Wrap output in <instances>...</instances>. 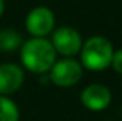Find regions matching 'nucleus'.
Here are the masks:
<instances>
[{
	"label": "nucleus",
	"mask_w": 122,
	"mask_h": 121,
	"mask_svg": "<svg viewBox=\"0 0 122 121\" xmlns=\"http://www.w3.org/2000/svg\"><path fill=\"white\" fill-rule=\"evenodd\" d=\"M50 41L54 46L57 54H61L62 57H75L77 54H80L84 43L80 31L70 26L56 29Z\"/></svg>",
	"instance_id": "20e7f679"
},
{
	"label": "nucleus",
	"mask_w": 122,
	"mask_h": 121,
	"mask_svg": "<svg viewBox=\"0 0 122 121\" xmlns=\"http://www.w3.org/2000/svg\"><path fill=\"white\" fill-rule=\"evenodd\" d=\"M48 73V78L53 84L60 88H70L82 78L84 67L74 57H64L56 61Z\"/></svg>",
	"instance_id": "7ed1b4c3"
},
{
	"label": "nucleus",
	"mask_w": 122,
	"mask_h": 121,
	"mask_svg": "<svg viewBox=\"0 0 122 121\" xmlns=\"http://www.w3.org/2000/svg\"><path fill=\"white\" fill-rule=\"evenodd\" d=\"M21 44H23V37L17 30L10 27L0 30V51L11 53L20 49Z\"/></svg>",
	"instance_id": "6e6552de"
},
{
	"label": "nucleus",
	"mask_w": 122,
	"mask_h": 121,
	"mask_svg": "<svg viewBox=\"0 0 122 121\" xmlns=\"http://www.w3.org/2000/svg\"><path fill=\"white\" fill-rule=\"evenodd\" d=\"M24 83V70L14 63L0 64V95H10Z\"/></svg>",
	"instance_id": "0eeeda50"
},
{
	"label": "nucleus",
	"mask_w": 122,
	"mask_h": 121,
	"mask_svg": "<svg viewBox=\"0 0 122 121\" xmlns=\"http://www.w3.org/2000/svg\"><path fill=\"white\" fill-rule=\"evenodd\" d=\"M111 66H112V68H114L118 74H122V49L115 50Z\"/></svg>",
	"instance_id": "9d476101"
},
{
	"label": "nucleus",
	"mask_w": 122,
	"mask_h": 121,
	"mask_svg": "<svg viewBox=\"0 0 122 121\" xmlns=\"http://www.w3.org/2000/svg\"><path fill=\"white\" fill-rule=\"evenodd\" d=\"M81 103L90 111H104L112 103V93L104 84L92 83L81 91Z\"/></svg>",
	"instance_id": "423d86ee"
},
{
	"label": "nucleus",
	"mask_w": 122,
	"mask_h": 121,
	"mask_svg": "<svg viewBox=\"0 0 122 121\" xmlns=\"http://www.w3.org/2000/svg\"><path fill=\"white\" fill-rule=\"evenodd\" d=\"M26 30L33 37H46L51 34L56 26V16L47 6H37L31 9L24 20Z\"/></svg>",
	"instance_id": "39448f33"
},
{
	"label": "nucleus",
	"mask_w": 122,
	"mask_h": 121,
	"mask_svg": "<svg viewBox=\"0 0 122 121\" xmlns=\"http://www.w3.org/2000/svg\"><path fill=\"white\" fill-rule=\"evenodd\" d=\"M4 9H6V3H4V0H0V17L3 16Z\"/></svg>",
	"instance_id": "9b49d317"
},
{
	"label": "nucleus",
	"mask_w": 122,
	"mask_h": 121,
	"mask_svg": "<svg viewBox=\"0 0 122 121\" xmlns=\"http://www.w3.org/2000/svg\"><path fill=\"white\" fill-rule=\"evenodd\" d=\"M20 110L7 95H0V121H19Z\"/></svg>",
	"instance_id": "1a4fd4ad"
},
{
	"label": "nucleus",
	"mask_w": 122,
	"mask_h": 121,
	"mask_svg": "<svg viewBox=\"0 0 122 121\" xmlns=\"http://www.w3.org/2000/svg\"><path fill=\"white\" fill-rule=\"evenodd\" d=\"M20 60L24 68L34 74H46L57 61V51L46 37H31L20 47Z\"/></svg>",
	"instance_id": "f257e3e1"
},
{
	"label": "nucleus",
	"mask_w": 122,
	"mask_h": 121,
	"mask_svg": "<svg viewBox=\"0 0 122 121\" xmlns=\"http://www.w3.org/2000/svg\"><path fill=\"white\" fill-rule=\"evenodd\" d=\"M115 49L104 36H92L82 43L80 63L90 71H104L111 67Z\"/></svg>",
	"instance_id": "f03ea898"
}]
</instances>
